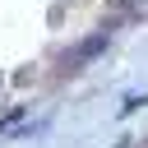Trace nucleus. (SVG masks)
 <instances>
[{"label":"nucleus","instance_id":"1","mask_svg":"<svg viewBox=\"0 0 148 148\" xmlns=\"http://www.w3.org/2000/svg\"><path fill=\"white\" fill-rule=\"evenodd\" d=\"M97 51H106V32H97V37H92V42H83L74 56H65V65H69V69H79V65H83V60H92Z\"/></svg>","mask_w":148,"mask_h":148},{"label":"nucleus","instance_id":"2","mask_svg":"<svg viewBox=\"0 0 148 148\" xmlns=\"http://www.w3.org/2000/svg\"><path fill=\"white\" fill-rule=\"evenodd\" d=\"M120 148H125V143H120Z\"/></svg>","mask_w":148,"mask_h":148}]
</instances>
